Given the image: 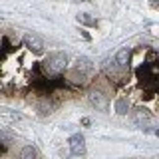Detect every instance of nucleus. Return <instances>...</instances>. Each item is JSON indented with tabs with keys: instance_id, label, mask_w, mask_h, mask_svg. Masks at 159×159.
Returning <instances> with one entry per match:
<instances>
[{
	"instance_id": "nucleus-4",
	"label": "nucleus",
	"mask_w": 159,
	"mask_h": 159,
	"mask_svg": "<svg viewBox=\"0 0 159 159\" xmlns=\"http://www.w3.org/2000/svg\"><path fill=\"white\" fill-rule=\"evenodd\" d=\"M24 44H26V48L34 50V52H42V50H44V42H42V38L36 36V34H28V36L24 38Z\"/></svg>"
},
{
	"instance_id": "nucleus-6",
	"label": "nucleus",
	"mask_w": 159,
	"mask_h": 159,
	"mask_svg": "<svg viewBox=\"0 0 159 159\" xmlns=\"http://www.w3.org/2000/svg\"><path fill=\"white\" fill-rule=\"evenodd\" d=\"M76 72H80V74H89V72H92V62H89L88 58H78Z\"/></svg>"
},
{
	"instance_id": "nucleus-7",
	"label": "nucleus",
	"mask_w": 159,
	"mask_h": 159,
	"mask_svg": "<svg viewBox=\"0 0 159 159\" xmlns=\"http://www.w3.org/2000/svg\"><path fill=\"white\" fill-rule=\"evenodd\" d=\"M127 62H129V50L127 48H121L117 52V56H116V64H117L119 68H125Z\"/></svg>"
},
{
	"instance_id": "nucleus-10",
	"label": "nucleus",
	"mask_w": 159,
	"mask_h": 159,
	"mask_svg": "<svg viewBox=\"0 0 159 159\" xmlns=\"http://www.w3.org/2000/svg\"><path fill=\"white\" fill-rule=\"evenodd\" d=\"M78 20H80V22H84V24H92V26L96 24V20H92V18H89V14H80Z\"/></svg>"
},
{
	"instance_id": "nucleus-5",
	"label": "nucleus",
	"mask_w": 159,
	"mask_h": 159,
	"mask_svg": "<svg viewBox=\"0 0 159 159\" xmlns=\"http://www.w3.org/2000/svg\"><path fill=\"white\" fill-rule=\"evenodd\" d=\"M89 102H92V106H96L98 109H107V99L103 93H99V92H92L89 93Z\"/></svg>"
},
{
	"instance_id": "nucleus-2",
	"label": "nucleus",
	"mask_w": 159,
	"mask_h": 159,
	"mask_svg": "<svg viewBox=\"0 0 159 159\" xmlns=\"http://www.w3.org/2000/svg\"><path fill=\"white\" fill-rule=\"evenodd\" d=\"M70 153L72 155H84L86 153V139L82 133H74L70 137Z\"/></svg>"
},
{
	"instance_id": "nucleus-1",
	"label": "nucleus",
	"mask_w": 159,
	"mask_h": 159,
	"mask_svg": "<svg viewBox=\"0 0 159 159\" xmlns=\"http://www.w3.org/2000/svg\"><path fill=\"white\" fill-rule=\"evenodd\" d=\"M68 64V56L64 52H54L50 54V56L44 60V72L48 74V76H58V74L64 72V68H66Z\"/></svg>"
},
{
	"instance_id": "nucleus-11",
	"label": "nucleus",
	"mask_w": 159,
	"mask_h": 159,
	"mask_svg": "<svg viewBox=\"0 0 159 159\" xmlns=\"http://www.w3.org/2000/svg\"><path fill=\"white\" fill-rule=\"evenodd\" d=\"M149 2H151L153 8H159V0H149Z\"/></svg>"
},
{
	"instance_id": "nucleus-8",
	"label": "nucleus",
	"mask_w": 159,
	"mask_h": 159,
	"mask_svg": "<svg viewBox=\"0 0 159 159\" xmlns=\"http://www.w3.org/2000/svg\"><path fill=\"white\" fill-rule=\"evenodd\" d=\"M116 111L119 113V116H125V113L129 111V102L127 99H117L116 102Z\"/></svg>"
},
{
	"instance_id": "nucleus-12",
	"label": "nucleus",
	"mask_w": 159,
	"mask_h": 159,
	"mask_svg": "<svg viewBox=\"0 0 159 159\" xmlns=\"http://www.w3.org/2000/svg\"><path fill=\"white\" fill-rule=\"evenodd\" d=\"M80 2H86V0H80Z\"/></svg>"
},
{
	"instance_id": "nucleus-9",
	"label": "nucleus",
	"mask_w": 159,
	"mask_h": 159,
	"mask_svg": "<svg viewBox=\"0 0 159 159\" xmlns=\"http://www.w3.org/2000/svg\"><path fill=\"white\" fill-rule=\"evenodd\" d=\"M20 159H36V149L32 145H26L22 149V153H20Z\"/></svg>"
},
{
	"instance_id": "nucleus-3",
	"label": "nucleus",
	"mask_w": 159,
	"mask_h": 159,
	"mask_svg": "<svg viewBox=\"0 0 159 159\" xmlns=\"http://www.w3.org/2000/svg\"><path fill=\"white\" fill-rule=\"evenodd\" d=\"M131 119L139 127H147V123L151 121V113H149L147 109H135V111L131 113Z\"/></svg>"
}]
</instances>
